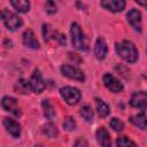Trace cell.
Wrapping results in <instances>:
<instances>
[{
	"mask_svg": "<svg viewBox=\"0 0 147 147\" xmlns=\"http://www.w3.org/2000/svg\"><path fill=\"white\" fill-rule=\"evenodd\" d=\"M15 91L17 93H22V94H28L31 91V86L30 83L25 79H20L17 82V84L15 85Z\"/></svg>",
	"mask_w": 147,
	"mask_h": 147,
	"instance_id": "18",
	"label": "cell"
},
{
	"mask_svg": "<svg viewBox=\"0 0 147 147\" xmlns=\"http://www.w3.org/2000/svg\"><path fill=\"white\" fill-rule=\"evenodd\" d=\"M80 115L86 122H92L93 121V110L90 106H84L80 109Z\"/></svg>",
	"mask_w": 147,
	"mask_h": 147,
	"instance_id": "22",
	"label": "cell"
},
{
	"mask_svg": "<svg viewBox=\"0 0 147 147\" xmlns=\"http://www.w3.org/2000/svg\"><path fill=\"white\" fill-rule=\"evenodd\" d=\"M126 17H127V22L131 24V26L134 29V30H137V31H141L142 29V25H141V14H140V11L139 10H137V9H131L129 13H127V15H126Z\"/></svg>",
	"mask_w": 147,
	"mask_h": 147,
	"instance_id": "10",
	"label": "cell"
},
{
	"mask_svg": "<svg viewBox=\"0 0 147 147\" xmlns=\"http://www.w3.org/2000/svg\"><path fill=\"white\" fill-rule=\"evenodd\" d=\"M42 108H44V115L47 119L52 121L55 117V110L53 106L49 103L48 100H42Z\"/></svg>",
	"mask_w": 147,
	"mask_h": 147,
	"instance_id": "21",
	"label": "cell"
},
{
	"mask_svg": "<svg viewBox=\"0 0 147 147\" xmlns=\"http://www.w3.org/2000/svg\"><path fill=\"white\" fill-rule=\"evenodd\" d=\"M95 103H96V110H98L99 115L101 117H107L109 115V113H110V109H109L108 105L105 103L100 99H95Z\"/></svg>",
	"mask_w": 147,
	"mask_h": 147,
	"instance_id": "20",
	"label": "cell"
},
{
	"mask_svg": "<svg viewBox=\"0 0 147 147\" xmlns=\"http://www.w3.org/2000/svg\"><path fill=\"white\" fill-rule=\"evenodd\" d=\"M103 83H105L106 87L108 90H110L111 92H114V93H118V92H121L123 90L122 83L110 74H106L103 76Z\"/></svg>",
	"mask_w": 147,
	"mask_h": 147,
	"instance_id": "9",
	"label": "cell"
},
{
	"mask_svg": "<svg viewBox=\"0 0 147 147\" xmlns=\"http://www.w3.org/2000/svg\"><path fill=\"white\" fill-rule=\"evenodd\" d=\"M107 51H108V48H107V44H106L105 39L103 38H98V40L95 42V47H94L95 57L99 61L103 60L106 57V55H107Z\"/></svg>",
	"mask_w": 147,
	"mask_h": 147,
	"instance_id": "13",
	"label": "cell"
},
{
	"mask_svg": "<svg viewBox=\"0 0 147 147\" xmlns=\"http://www.w3.org/2000/svg\"><path fill=\"white\" fill-rule=\"evenodd\" d=\"M53 33H54V32H53V30H52V28H51L49 24H44V25H42V36H44V39H45L46 41L49 40V38L52 37Z\"/></svg>",
	"mask_w": 147,
	"mask_h": 147,
	"instance_id": "26",
	"label": "cell"
},
{
	"mask_svg": "<svg viewBox=\"0 0 147 147\" xmlns=\"http://www.w3.org/2000/svg\"><path fill=\"white\" fill-rule=\"evenodd\" d=\"M3 125L6 127V130L9 132L10 136H13L14 138H18L21 134V127L20 124L17 122H15L11 118H5L3 119Z\"/></svg>",
	"mask_w": 147,
	"mask_h": 147,
	"instance_id": "12",
	"label": "cell"
},
{
	"mask_svg": "<svg viewBox=\"0 0 147 147\" xmlns=\"http://www.w3.org/2000/svg\"><path fill=\"white\" fill-rule=\"evenodd\" d=\"M10 3L20 13H26L30 8L29 0H10Z\"/></svg>",
	"mask_w": 147,
	"mask_h": 147,
	"instance_id": "17",
	"label": "cell"
},
{
	"mask_svg": "<svg viewBox=\"0 0 147 147\" xmlns=\"http://www.w3.org/2000/svg\"><path fill=\"white\" fill-rule=\"evenodd\" d=\"M1 105L3 107L5 110L11 113L14 116L16 117H20L22 115L18 106H17V100L15 98H11V96H3L2 98V101H1Z\"/></svg>",
	"mask_w": 147,
	"mask_h": 147,
	"instance_id": "6",
	"label": "cell"
},
{
	"mask_svg": "<svg viewBox=\"0 0 147 147\" xmlns=\"http://www.w3.org/2000/svg\"><path fill=\"white\" fill-rule=\"evenodd\" d=\"M23 44L29 48H33V49L39 48V41L37 40L34 33L31 30L24 31V33H23Z\"/></svg>",
	"mask_w": 147,
	"mask_h": 147,
	"instance_id": "14",
	"label": "cell"
},
{
	"mask_svg": "<svg viewBox=\"0 0 147 147\" xmlns=\"http://www.w3.org/2000/svg\"><path fill=\"white\" fill-rule=\"evenodd\" d=\"M70 33H71V41H72V46L78 49V51H87L88 49V45H87V40L80 29V26L77 23H72L71 24V29H70Z\"/></svg>",
	"mask_w": 147,
	"mask_h": 147,
	"instance_id": "2",
	"label": "cell"
},
{
	"mask_svg": "<svg viewBox=\"0 0 147 147\" xmlns=\"http://www.w3.org/2000/svg\"><path fill=\"white\" fill-rule=\"evenodd\" d=\"M116 145L117 146H121V147H125V146H136V144L130 140L127 137H119L117 140H116Z\"/></svg>",
	"mask_w": 147,
	"mask_h": 147,
	"instance_id": "25",
	"label": "cell"
},
{
	"mask_svg": "<svg viewBox=\"0 0 147 147\" xmlns=\"http://www.w3.org/2000/svg\"><path fill=\"white\" fill-rule=\"evenodd\" d=\"M29 83H30V86H31V91H33L34 93H41L45 88V83L42 80V76H41L40 71L37 70V69L33 71Z\"/></svg>",
	"mask_w": 147,
	"mask_h": 147,
	"instance_id": "7",
	"label": "cell"
},
{
	"mask_svg": "<svg viewBox=\"0 0 147 147\" xmlns=\"http://www.w3.org/2000/svg\"><path fill=\"white\" fill-rule=\"evenodd\" d=\"M60 93H61L62 98L64 99V101L70 106H74V105L78 103V101L82 98V93L79 92V90H77L75 87H71V86L62 87L60 90Z\"/></svg>",
	"mask_w": 147,
	"mask_h": 147,
	"instance_id": "4",
	"label": "cell"
},
{
	"mask_svg": "<svg viewBox=\"0 0 147 147\" xmlns=\"http://www.w3.org/2000/svg\"><path fill=\"white\" fill-rule=\"evenodd\" d=\"M130 122L134 126H137V127H139L141 130H146V115H145V111H142V113H140L138 115L131 116L130 117Z\"/></svg>",
	"mask_w": 147,
	"mask_h": 147,
	"instance_id": "16",
	"label": "cell"
},
{
	"mask_svg": "<svg viewBox=\"0 0 147 147\" xmlns=\"http://www.w3.org/2000/svg\"><path fill=\"white\" fill-rule=\"evenodd\" d=\"M130 105L134 108H138V109H141L142 111H145L146 105H147L146 93L144 91H139V92L133 93L131 99H130Z\"/></svg>",
	"mask_w": 147,
	"mask_h": 147,
	"instance_id": "8",
	"label": "cell"
},
{
	"mask_svg": "<svg viewBox=\"0 0 147 147\" xmlns=\"http://www.w3.org/2000/svg\"><path fill=\"white\" fill-rule=\"evenodd\" d=\"M96 140L101 145V146H110L111 145V141H110V136L108 133V131L105 129V127H99L96 133Z\"/></svg>",
	"mask_w": 147,
	"mask_h": 147,
	"instance_id": "15",
	"label": "cell"
},
{
	"mask_svg": "<svg viewBox=\"0 0 147 147\" xmlns=\"http://www.w3.org/2000/svg\"><path fill=\"white\" fill-rule=\"evenodd\" d=\"M139 5H141V6H146V0H136Z\"/></svg>",
	"mask_w": 147,
	"mask_h": 147,
	"instance_id": "28",
	"label": "cell"
},
{
	"mask_svg": "<svg viewBox=\"0 0 147 147\" xmlns=\"http://www.w3.org/2000/svg\"><path fill=\"white\" fill-rule=\"evenodd\" d=\"M63 127L67 131H72L76 129V121L71 116H67L63 121Z\"/></svg>",
	"mask_w": 147,
	"mask_h": 147,
	"instance_id": "23",
	"label": "cell"
},
{
	"mask_svg": "<svg viewBox=\"0 0 147 147\" xmlns=\"http://www.w3.org/2000/svg\"><path fill=\"white\" fill-rule=\"evenodd\" d=\"M45 9L48 14H54L56 11V5L53 0H46L45 2Z\"/></svg>",
	"mask_w": 147,
	"mask_h": 147,
	"instance_id": "27",
	"label": "cell"
},
{
	"mask_svg": "<svg viewBox=\"0 0 147 147\" xmlns=\"http://www.w3.org/2000/svg\"><path fill=\"white\" fill-rule=\"evenodd\" d=\"M0 17L3 21L5 25L7 26V29H9L11 31L20 29L23 24L22 18L18 15L14 14L13 11H9L8 9H1L0 10Z\"/></svg>",
	"mask_w": 147,
	"mask_h": 147,
	"instance_id": "3",
	"label": "cell"
},
{
	"mask_svg": "<svg viewBox=\"0 0 147 147\" xmlns=\"http://www.w3.org/2000/svg\"><path fill=\"white\" fill-rule=\"evenodd\" d=\"M109 124H110V127L114 130V131H122L123 129H124V124H123V122L122 121H119L118 118H111L110 119V122H109Z\"/></svg>",
	"mask_w": 147,
	"mask_h": 147,
	"instance_id": "24",
	"label": "cell"
},
{
	"mask_svg": "<svg viewBox=\"0 0 147 147\" xmlns=\"http://www.w3.org/2000/svg\"><path fill=\"white\" fill-rule=\"evenodd\" d=\"M42 133L47 136L48 138H56L59 134V131H57V127L53 123H47L42 126Z\"/></svg>",
	"mask_w": 147,
	"mask_h": 147,
	"instance_id": "19",
	"label": "cell"
},
{
	"mask_svg": "<svg viewBox=\"0 0 147 147\" xmlns=\"http://www.w3.org/2000/svg\"><path fill=\"white\" fill-rule=\"evenodd\" d=\"M101 6L113 13H118L125 8V0H101Z\"/></svg>",
	"mask_w": 147,
	"mask_h": 147,
	"instance_id": "11",
	"label": "cell"
},
{
	"mask_svg": "<svg viewBox=\"0 0 147 147\" xmlns=\"http://www.w3.org/2000/svg\"><path fill=\"white\" fill-rule=\"evenodd\" d=\"M61 72L63 76L70 78V79H75L78 82H83L85 79V76L83 74L82 70H79L77 67L70 65V64H64L61 67Z\"/></svg>",
	"mask_w": 147,
	"mask_h": 147,
	"instance_id": "5",
	"label": "cell"
},
{
	"mask_svg": "<svg viewBox=\"0 0 147 147\" xmlns=\"http://www.w3.org/2000/svg\"><path fill=\"white\" fill-rule=\"evenodd\" d=\"M115 51L123 60L129 63H133L138 59V51L131 41L123 40L121 42H117L115 45Z\"/></svg>",
	"mask_w": 147,
	"mask_h": 147,
	"instance_id": "1",
	"label": "cell"
}]
</instances>
